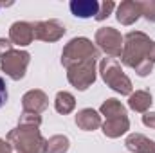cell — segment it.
<instances>
[{
	"label": "cell",
	"mask_w": 155,
	"mask_h": 153,
	"mask_svg": "<svg viewBox=\"0 0 155 153\" xmlns=\"http://www.w3.org/2000/svg\"><path fill=\"white\" fill-rule=\"evenodd\" d=\"M7 97H9V94H7L5 81L0 77V108H2V106H5V103H7Z\"/></svg>",
	"instance_id": "2"
},
{
	"label": "cell",
	"mask_w": 155,
	"mask_h": 153,
	"mask_svg": "<svg viewBox=\"0 0 155 153\" xmlns=\"http://www.w3.org/2000/svg\"><path fill=\"white\" fill-rule=\"evenodd\" d=\"M71 9L76 16H81V18H87V16H92L97 13L99 5L97 2H72L71 4Z\"/></svg>",
	"instance_id": "1"
}]
</instances>
